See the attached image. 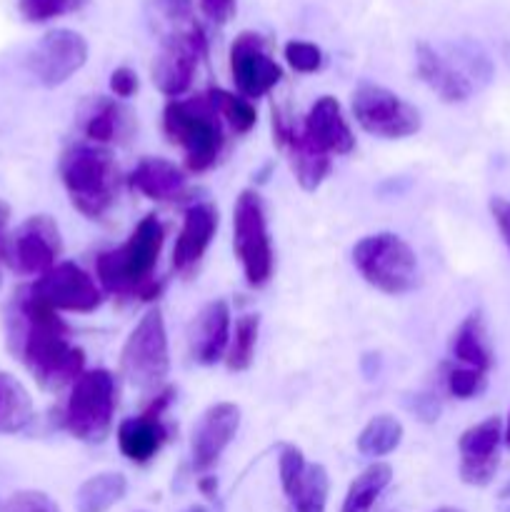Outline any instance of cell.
I'll use <instances>...</instances> for the list:
<instances>
[{"label": "cell", "instance_id": "cell-47", "mask_svg": "<svg viewBox=\"0 0 510 512\" xmlns=\"http://www.w3.org/2000/svg\"><path fill=\"white\" fill-rule=\"evenodd\" d=\"M503 440H505V445H508V448H510V418H508V428H505Z\"/></svg>", "mask_w": 510, "mask_h": 512}, {"label": "cell", "instance_id": "cell-35", "mask_svg": "<svg viewBox=\"0 0 510 512\" xmlns=\"http://www.w3.org/2000/svg\"><path fill=\"white\" fill-rule=\"evenodd\" d=\"M305 468V455L298 445H283L280 450V460H278V470H280V485H283V493L290 495L295 490V485L300 483L303 478Z\"/></svg>", "mask_w": 510, "mask_h": 512}, {"label": "cell", "instance_id": "cell-8", "mask_svg": "<svg viewBox=\"0 0 510 512\" xmlns=\"http://www.w3.org/2000/svg\"><path fill=\"white\" fill-rule=\"evenodd\" d=\"M233 250L243 265V275L250 288H263L273 275V245H270L263 200L255 190H243L235 200Z\"/></svg>", "mask_w": 510, "mask_h": 512}, {"label": "cell", "instance_id": "cell-4", "mask_svg": "<svg viewBox=\"0 0 510 512\" xmlns=\"http://www.w3.org/2000/svg\"><path fill=\"white\" fill-rule=\"evenodd\" d=\"M58 170L70 203L80 215L100 220L113 208L118 193V168L108 150L98 145H73L63 153Z\"/></svg>", "mask_w": 510, "mask_h": 512}, {"label": "cell", "instance_id": "cell-32", "mask_svg": "<svg viewBox=\"0 0 510 512\" xmlns=\"http://www.w3.org/2000/svg\"><path fill=\"white\" fill-rule=\"evenodd\" d=\"M208 95L210 100H213L218 115L228 123V128L233 130V133L245 135L255 128V123H258V113H255L253 103L245 100L243 95H233L223 88L208 90Z\"/></svg>", "mask_w": 510, "mask_h": 512}, {"label": "cell", "instance_id": "cell-22", "mask_svg": "<svg viewBox=\"0 0 510 512\" xmlns=\"http://www.w3.org/2000/svg\"><path fill=\"white\" fill-rule=\"evenodd\" d=\"M130 188L158 203H175L188 193L183 170L165 158H143L128 178Z\"/></svg>", "mask_w": 510, "mask_h": 512}, {"label": "cell", "instance_id": "cell-39", "mask_svg": "<svg viewBox=\"0 0 510 512\" xmlns=\"http://www.w3.org/2000/svg\"><path fill=\"white\" fill-rule=\"evenodd\" d=\"M490 215H493L495 225H498V233L503 238L505 248L510 250V200L508 198H490Z\"/></svg>", "mask_w": 510, "mask_h": 512}, {"label": "cell", "instance_id": "cell-7", "mask_svg": "<svg viewBox=\"0 0 510 512\" xmlns=\"http://www.w3.org/2000/svg\"><path fill=\"white\" fill-rule=\"evenodd\" d=\"M120 370L125 380L138 390H153L168 378V333L158 308H150L128 335L120 350Z\"/></svg>", "mask_w": 510, "mask_h": 512}, {"label": "cell", "instance_id": "cell-16", "mask_svg": "<svg viewBox=\"0 0 510 512\" xmlns=\"http://www.w3.org/2000/svg\"><path fill=\"white\" fill-rule=\"evenodd\" d=\"M273 135L275 143L288 153L295 180L300 183V188H320V183H323L330 173V155L323 153V150L305 135V130L293 125V120H288V115L280 113L278 108H273Z\"/></svg>", "mask_w": 510, "mask_h": 512}, {"label": "cell", "instance_id": "cell-13", "mask_svg": "<svg viewBox=\"0 0 510 512\" xmlns=\"http://www.w3.org/2000/svg\"><path fill=\"white\" fill-rule=\"evenodd\" d=\"M30 295L53 310L68 313H93L103 303V293L95 280L75 263H58L48 273L35 278Z\"/></svg>", "mask_w": 510, "mask_h": 512}, {"label": "cell", "instance_id": "cell-31", "mask_svg": "<svg viewBox=\"0 0 510 512\" xmlns=\"http://www.w3.org/2000/svg\"><path fill=\"white\" fill-rule=\"evenodd\" d=\"M125 115L128 113L123 110V105H118L115 100H98V103L93 105V110H90L88 118H85V135H88V140H93L95 145L113 143L120 135Z\"/></svg>", "mask_w": 510, "mask_h": 512}, {"label": "cell", "instance_id": "cell-11", "mask_svg": "<svg viewBox=\"0 0 510 512\" xmlns=\"http://www.w3.org/2000/svg\"><path fill=\"white\" fill-rule=\"evenodd\" d=\"M88 60V40L75 30H48L28 53V70L45 88H58Z\"/></svg>", "mask_w": 510, "mask_h": 512}, {"label": "cell", "instance_id": "cell-18", "mask_svg": "<svg viewBox=\"0 0 510 512\" xmlns=\"http://www.w3.org/2000/svg\"><path fill=\"white\" fill-rule=\"evenodd\" d=\"M218 230V210L210 203H195L185 210L183 230L173 248V268L180 275H188L198 268L205 250L213 243Z\"/></svg>", "mask_w": 510, "mask_h": 512}, {"label": "cell", "instance_id": "cell-20", "mask_svg": "<svg viewBox=\"0 0 510 512\" xmlns=\"http://www.w3.org/2000/svg\"><path fill=\"white\" fill-rule=\"evenodd\" d=\"M305 135L328 155H348L355 148V135L343 118L340 103L333 95H323L308 110L303 123Z\"/></svg>", "mask_w": 510, "mask_h": 512}, {"label": "cell", "instance_id": "cell-6", "mask_svg": "<svg viewBox=\"0 0 510 512\" xmlns=\"http://www.w3.org/2000/svg\"><path fill=\"white\" fill-rule=\"evenodd\" d=\"M118 388L108 370H88L70 385L63 428L83 443H103L113 428Z\"/></svg>", "mask_w": 510, "mask_h": 512}, {"label": "cell", "instance_id": "cell-44", "mask_svg": "<svg viewBox=\"0 0 510 512\" xmlns=\"http://www.w3.org/2000/svg\"><path fill=\"white\" fill-rule=\"evenodd\" d=\"M198 490L205 495V498H215V493H218V478L205 475V478L198 480Z\"/></svg>", "mask_w": 510, "mask_h": 512}, {"label": "cell", "instance_id": "cell-45", "mask_svg": "<svg viewBox=\"0 0 510 512\" xmlns=\"http://www.w3.org/2000/svg\"><path fill=\"white\" fill-rule=\"evenodd\" d=\"M500 503H508L510 505V483L500 490Z\"/></svg>", "mask_w": 510, "mask_h": 512}, {"label": "cell", "instance_id": "cell-29", "mask_svg": "<svg viewBox=\"0 0 510 512\" xmlns=\"http://www.w3.org/2000/svg\"><path fill=\"white\" fill-rule=\"evenodd\" d=\"M328 493H330L328 470H325L323 465H308L303 478H300V483L295 485L293 493L288 495L290 508H293V512H325Z\"/></svg>", "mask_w": 510, "mask_h": 512}, {"label": "cell", "instance_id": "cell-30", "mask_svg": "<svg viewBox=\"0 0 510 512\" xmlns=\"http://www.w3.org/2000/svg\"><path fill=\"white\" fill-rule=\"evenodd\" d=\"M258 333H260V318L258 315H240L235 320V333L233 340L228 345V353H225V365L233 373H243L253 365L255 345H258Z\"/></svg>", "mask_w": 510, "mask_h": 512}, {"label": "cell", "instance_id": "cell-2", "mask_svg": "<svg viewBox=\"0 0 510 512\" xmlns=\"http://www.w3.org/2000/svg\"><path fill=\"white\" fill-rule=\"evenodd\" d=\"M163 240V223L155 215H145L120 248L105 250L98 255L95 273H98L100 285L118 298L153 303L163 290V283L153 278Z\"/></svg>", "mask_w": 510, "mask_h": 512}, {"label": "cell", "instance_id": "cell-5", "mask_svg": "<svg viewBox=\"0 0 510 512\" xmlns=\"http://www.w3.org/2000/svg\"><path fill=\"white\" fill-rule=\"evenodd\" d=\"M353 263L365 283L385 295H403L418 285L415 250L395 233H375L353 248Z\"/></svg>", "mask_w": 510, "mask_h": 512}, {"label": "cell", "instance_id": "cell-23", "mask_svg": "<svg viewBox=\"0 0 510 512\" xmlns=\"http://www.w3.org/2000/svg\"><path fill=\"white\" fill-rule=\"evenodd\" d=\"M168 443V428L160 418H150L140 413L138 418H128L118 425V448L130 463L145 465L160 453Z\"/></svg>", "mask_w": 510, "mask_h": 512}, {"label": "cell", "instance_id": "cell-42", "mask_svg": "<svg viewBox=\"0 0 510 512\" xmlns=\"http://www.w3.org/2000/svg\"><path fill=\"white\" fill-rule=\"evenodd\" d=\"M413 410L425 420V423H433V420H438L440 415V403L435 398H430V395H418V398H415Z\"/></svg>", "mask_w": 510, "mask_h": 512}, {"label": "cell", "instance_id": "cell-48", "mask_svg": "<svg viewBox=\"0 0 510 512\" xmlns=\"http://www.w3.org/2000/svg\"><path fill=\"white\" fill-rule=\"evenodd\" d=\"M435 512H463L460 508H440V510H435Z\"/></svg>", "mask_w": 510, "mask_h": 512}, {"label": "cell", "instance_id": "cell-1", "mask_svg": "<svg viewBox=\"0 0 510 512\" xmlns=\"http://www.w3.org/2000/svg\"><path fill=\"white\" fill-rule=\"evenodd\" d=\"M8 345L35 383L48 393H60L85 373V353L70 343V330L30 290H20L8 313Z\"/></svg>", "mask_w": 510, "mask_h": 512}, {"label": "cell", "instance_id": "cell-40", "mask_svg": "<svg viewBox=\"0 0 510 512\" xmlns=\"http://www.w3.org/2000/svg\"><path fill=\"white\" fill-rule=\"evenodd\" d=\"M155 5L170 23H185L193 18V0H155Z\"/></svg>", "mask_w": 510, "mask_h": 512}, {"label": "cell", "instance_id": "cell-24", "mask_svg": "<svg viewBox=\"0 0 510 512\" xmlns=\"http://www.w3.org/2000/svg\"><path fill=\"white\" fill-rule=\"evenodd\" d=\"M453 358L458 360L463 368L480 370V373H488L490 365H493V353H490L488 345V330H485V320L480 315V310L470 313L468 318L460 323V328L453 335Z\"/></svg>", "mask_w": 510, "mask_h": 512}, {"label": "cell", "instance_id": "cell-15", "mask_svg": "<svg viewBox=\"0 0 510 512\" xmlns=\"http://www.w3.org/2000/svg\"><path fill=\"white\" fill-rule=\"evenodd\" d=\"M503 420L488 418L465 430L458 440L460 480L473 488H485L493 483L500 463V443H503Z\"/></svg>", "mask_w": 510, "mask_h": 512}, {"label": "cell", "instance_id": "cell-38", "mask_svg": "<svg viewBox=\"0 0 510 512\" xmlns=\"http://www.w3.org/2000/svg\"><path fill=\"white\" fill-rule=\"evenodd\" d=\"M110 90H113L115 98H130V95L138 93V75L130 68H115L110 75Z\"/></svg>", "mask_w": 510, "mask_h": 512}, {"label": "cell", "instance_id": "cell-49", "mask_svg": "<svg viewBox=\"0 0 510 512\" xmlns=\"http://www.w3.org/2000/svg\"><path fill=\"white\" fill-rule=\"evenodd\" d=\"M0 283H3V278H0Z\"/></svg>", "mask_w": 510, "mask_h": 512}, {"label": "cell", "instance_id": "cell-19", "mask_svg": "<svg viewBox=\"0 0 510 512\" xmlns=\"http://www.w3.org/2000/svg\"><path fill=\"white\" fill-rule=\"evenodd\" d=\"M230 345V308L225 300H210L190 325V355L200 365L223 360Z\"/></svg>", "mask_w": 510, "mask_h": 512}, {"label": "cell", "instance_id": "cell-12", "mask_svg": "<svg viewBox=\"0 0 510 512\" xmlns=\"http://www.w3.org/2000/svg\"><path fill=\"white\" fill-rule=\"evenodd\" d=\"M205 55V35L195 25L188 33H173L163 40L153 60L155 88L170 100H178L193 83L198 60Z\"/></svg>", "mask_w": 510, "mask_h": 512}, {"label": "cell", "instance_id": "cell-17", "mask_svg": "<svg viewBox=\"0 0 510 512\" xmlns=\"http://www.w3.org/2000/svg\"><path fill=\"white\" fill-rule=\"evenodd\" d=\"M240 428V408L235 403H215L205 410L193 428L190 458L193 470L205 473L220 460L223 450L233 443Z\"/></svg>", "mask_w": 510, "mask_h": 512}, {"label": "cell", "instance_id": "cell-28", "mask_svg": "<svg viewBox=\"0 0 510 512\" xmlns=\"http://www.w3.org/2000/svg\"><path fill=\"white\" fill-rule=\"evenodd\" d=\"M403 440V425L393 415H375L358 435V453L365 458H385Z\"/></svg>", "mask_w": 510, "mask_h": 512}, {"label": "cell", "instance_id": "cell-27", "mask_svg": "<svg viewBox=\"0 0 510 512\" xmlns=\"http://www.w3.org/2000/svg\"><path fill=\"white\" fill-rule=\"evenodd\" d=\"M390 480H393V468L388 463H373L370 468H365L350 483L340 512H370L383 490L390 485Z\"/></svg>", "mask_w": 510, "mask_h": 512}, {"label": "cell", "instance_id": "cell-37", "mask_svg": "<svg viewBox=\"0 0 510 512\" xmlns=\"http://www.w3.org/2000/svg\"><path fill=\"white\" fill-rule=\"evenodd\" d=\"M5 512H60L58 503L40 490H20L5 503Z\"/></svg>", "mask_w": 510, "mask_h": 512}, {"label": "cell", "instance_id": "cell-41", "mask_svg": "<svg viewBox=\"0 0 510 512\" xmlns=\"http://www.w3.org/2000/svg\"><path fill=\"white\" fill-rule=\"evenodd\" d=\"M200 8L215 25H225L235 15V0H200Z\"/></svg>", "mask_w": 510, "mask_h": 512}, {"label": "cell", "instance_id": "cell-10", "mask_svg": "<svg viewBox=\"0 0 510 512\" xmlns=\"http://www.w3.org/2000/svg\"><path fill=\"white\" fill-rule=\"evenodd\" d=\"M60 250L63 240L55 220L50 215H33L8 235L3 260L23 278H40L58 265Z\"/></svg>", "mask_w": 510, "mask_h": 512}, {"label": "cell", "instance_id": "cell-26", "mask_svg": "<svg viewBox=\"0 0 510 512\" xmlns=\"http://www.w3.org/2000/svg\"><path fill=\"white\" fill-rule=\"evenodd\" d=\"M128 493V480L120 473H98L85 480L75 493L78 512H108Z\"/></svg>", "mask_w": 510, "mask_h": 512}, {"label": "cell", "instance_id": "cell-3", "mask_svg": "<svg viewBox=\"0 0 510 512\" xmlns=\"http://www.w3.org/2000/svg\"><path fill=\"white\" fill-rule=\"evenodd\" d=\"M163 130L170 143L183 148L190 173L210 170L223 153V125L208 93L170 100L163 110Z\"/></svg>", "mask_w": 510, "mask_h": 512}, {"label": "cell", "instance_id": "cell-9", "mask_svg": "<svg viewBox=\"0 0 510 512\" xmlns=\"http://www.w3.org/2000/svg\"><path fill=\"white\" fill-rule=\"evenodd\" d=\"M353 115L360 128L385 140H400L420 130V113L383 85L363 83L353 93Z\"/></svg>", "mask_w": 510, "mask_h": 512}, {"label": "cell", "instance_id": "cell-33", "mask_svg": "<svg viewBox=\"0 0 510 512\" xmlns=\"http://www.w3.org/2000/svg\"><path fill=\"white\" fill-rule=\"evenodd\" d=\"M85 5V0H18L20 18L28 23H48L75 13Z\"/></svg>", "mask_w": 510, "mask_h": 512}, {"label": "cell", "instance_id": "cell-36", "mask_svg": "<svg viewBox=\"0 0 510 512\" xmlns=\"http://www.w3.org/2000/svg\"><path fill=\"white\" fill-rule=\"evenodd\" d=\"M285 60L298 73H315L323 65V50L315 43H305V40H290L285 43Z\"/></svg>", "mask_w": 510, "mask_h": 512}, {"label": "cell", "instance_id": "cell-34", "mask_svg": "<svg viewBox=\"0 0 510 512\" xmlns=\"http://www.w3.org/2000/svg\"><path fill=\"white\" fill-rule=\"evenodd\" d=\"M445 385H448V393L458 400H470L475 395H480L488 385V373H480V370L473 368H450L445 373Z\"/></svg>", "mask_w": 510, "mask_h": 512}, {"label": "cell", "instance_id": "cell-21", "mask_svg": "<svg viewBox=\"0 0 510 512\" xmlns=\"http://www.w3.org/2000/svg\"><path fill=\"white\" fill-rule=\"evenodd\" d=\"M415 60H418V75L443 103H465L473 93V83L465 70L455 68L453 63L443 58L435 48L428 43H420L415 50Z\"/></svg>", "mask_w": 510, "mask_h": 512}, {"label": "cell", "instance_id": "cell-25", "mask_svg": "<svg viewBox=\"0 0 510 512\" xmlns=\"http://www.w3.org/2000/svg\"><path fill=\"white\" fill-rule=\"evenodd\" d=\"M35 418L33 400L20 380L0 373V433H23Z\"/></svg>", "mask_w": 510, "mask_h": 512}, {"label": "cell", "instance_id": "cell-14", "mask_svg": "<svg viewBox=\"0 0 510 512\" xmlns=\"http://www.w3.org/2000/svg\"><path fill=\"white\" fill-rule=\"evenodd\" d=\"M230 75L245 100H258L283 80V68L268 55L263 35L245 30L230 45Z\"/></svg>", "mask_w": 510, "mask_h": 512}, {"label": "cell", "instance_id": "cell-46", "mask_svg": "<svg viewBox=\"0 0 510 512\" xmlns=\"http://www.w3.org/2000/svg\"><path fill=\"white\" fill-rule=\"evenodd\" d=\"M183 512H208L203 508V505H190V508H185Z\"/></svg>", "mask_w": 510, "mask_h": 512}, {"label": "cell", "instance_id": "cell-43", "mask_svg": "<svg viewBox=\"0 0 510 512\" xmlns=\"http://www.w3.org/2000/svg\"><path fill=\"white\" fill-rule=\"evenodd\" d=\"M8 223H10V205L0 200V258H3L5 240H8Z\"/></svg>", "mask_w": 510, "mask_h": 512}]
</instances>
